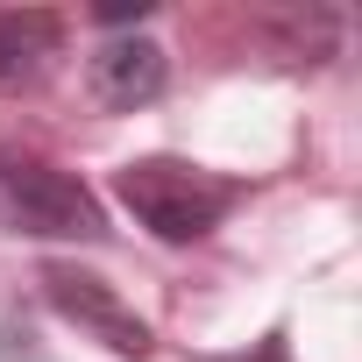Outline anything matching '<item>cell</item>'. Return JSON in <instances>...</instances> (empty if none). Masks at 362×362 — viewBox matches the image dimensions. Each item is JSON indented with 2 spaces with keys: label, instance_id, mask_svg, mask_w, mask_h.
Listing matches in <instances>:
<instances>
[{
  "label": "cell",
  "instance_id": "cell-1",
  "mask_svg": "<svg viewBox=\"0 0 362 362\" xmlns=\"http://www.w3.org/2000/svg\"><path fill=\"white\" fill-rule=\"evenodd\" d=\"M114 192H121V206L156 242H206L235 214V199H242L235 177H214L199 163H177V156H135V163H121Z\"/></svg>",
  "mask_w": 362,
  "mask_h": 362
},
{
  "label": "cell",
  "instance_id": "cell-2",
  "mask_svg": "<svg viewBox=\"0 0 362 362\" xmlns=\"http://www.w3.org/2000/svg\"><path fill=\"white\" fill-rule=\"evenodd\" d=\"M0 228L36 242H107V206L50 156L0 142Z\"/></svg>",
  "mask_w": 362,
  "mask_h": 362
},
{
  "label": "cell",
  "instance_id": "cell-3",
  "mask_svg": "<svg viewBox=\"0 0 362 362\" xmlns=\"http://www.w3.org/2000/svg\"><path fill=\"white\" fill-rule=\"evenodd\" d=\"M43 291H50V305H57L64 320H78V327H86L93 341H107L114 355H149V348H156V334L114 298L107 277L71 270V263H50V270H43Z\"/></svg>",
  "mask_w": 362,
  "mask_h": 362
},
{
  "label": "cell",
  "instance_id": "cell-4",
  "mask_svg": "<svg viewBox=\"0 0 362 362\" xmlns=\"http://www.w3.org/2000/svg\"><path fill=\"white\" fill-rule=\"evenodd\" d=\"M86 86H93V100H100L107 114H135V107L163 100L170 57H163V43H149V36H114V43H100V50L86 57Z\"/></svg>",
  "mask_w": 362,
  "mask_h": 362
},
{
  "label": "cell",
  "instance_id": "cell-5",
  "mask_svg": "<svg viewBox=\"0 0 362 362\" xmlns=\"http://www.w3.org/2000/svg\"><path fill=\"white\" fill-rule=\"evenodd\" d=\"M57 50H64V15H50V8H15V15H0V93L36 86Z\"/></svg>",
  "mask_w": 362,
  "mask_h": 362
},
{
  "label": "cell",
  "instance_id": "cell-6",
  "mask_svg": "<svg viewBox=\"0 0 362 362\" xmlns=\"http://www.w3.org/2000/svg\"><path fill=\"white\" fill-rule=\"evenodd\" d=\"M100 22L107 29H135V22H149V0H135V8H100Z\"/></svg>",
  "mask_w": 362,
  "mask_h": 362
},
{
  "label": "cell",
  "instance_id": "cell-7",
  "mask_svg": "<svg viewBox=\"0 0 362 362\" xmlns=\"http://www.w3.org/2000/svg\"><path fill=\"white\" fill-rule=\"evenodd\" d=\"M242 362H291V355H284V334H270V341H256V355H242Z\"/></svg>",
  "mask_w": 362,
  "mask_h": 362
}]
</instances>
